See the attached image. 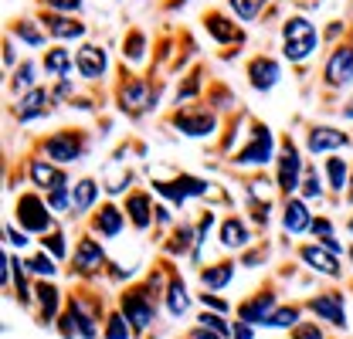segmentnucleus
<instances>
[{"label": "nucleus", "mask_w": 353, "mask_h": 339, "mask_svg": "<svg viewBox=\"0 0 353 339\" xmlns=\"http://www.w3.org/2000/svg\"><path fill=\"white\" fill-rule=\"evenodd\" d=\"M272 160H275V136H272L268 126L255 123L252 143H245V146L238 150L234 163H238V167H265V163H272Z\"/></svg>", "instance_id": "f257e3e1"}, {"label": "nucleus", "mask_w": 353, "mask_h": 339, "mask_svg": "<svg viewBox=\"0 0 353 339\" xmlns=\"http://www.w3.org/2000/svg\"><path fill=\"white\" fill-rule=\"evenodd\" d=\"M85 150V139L79 136V129H65V132H54L51 139H44V153L51 156V163H75Z\"/></svg>", "instance_id": "f03ea898"}, {"label": "nucleus", "mask_w": 353, "mask_h": 339, "mask_svg": "<svg viewBox=\"0 0 353 339\" xmlns=\"http://www.w3.org/2000/svg\"><path fill=\"white\" fill-rule=\"evenodd\" d=\"M51 207L44 204L38 194H28L17 201V224L24 227V234H38V231H51Z\"/></svg>", "instance_id": "7ed1b4c3"}, {"label": "nucleus", "mask_w": 353, "mask_h": 339, "mask_svg": "<svg viewBox=\"0 0 353 339\" xmlns=\"http://www.w3.org/2000/svg\"><path fill=\"white\" fill-rule=\"evenodd\" d=\"M245 75H248V85L255 92H272L279 79H282V65L272 58V54H255L248 65H245Z\"/></svg>", "instance_id": "20e7f679"}, {"label": "nucleus", "mask_w": 353, "mask_h": 339, "mask_svg": "<svg viewBox=\"0 0 353 339\" xmlns=\"http://www.w3.org/2000/svg\"><path fill=\"white\" fill-rule=\"evenodd\" d=\"M323 79L330 88H343V85H353V44H340L326 65H323Z\"/></svg>", "instance_id": "39448f33"}, {"label": "nucleus", "mask_w": 353, "mask_h": 339, "mask_svg": "<svg viewBox=\"0 0 353 339\" xmlns=\"http://www.w3.org/2000/svg\"><path fill=\"white\" fill-rule=\"evenodd\" d=\"M153 312H157V305H153V296H150V292H126V296H123V316L130 319V326L136 333L153 322Z\"/></svg>", "instance_id": "423d86ee"}, {"label": "nucleus", "mask_w": 353, "mask_h": 339, "mask_svg": "<svg viewBox=\"0 0 353 339\" xmlns=\"http://www.w3.org/2000/svg\"><path fill=\"white\" fill-rule=\"evenodd\" d=\"M174 126L180 129L183 136L201 139V136H211V132H214L218 119H214V112H208V109H180L174 116Z\"/></svg>", "instance_id": "0eeeda50"}, {"label": "nucleus", "mask_w": 353, "mask_h": 339, "mask_svg": "<svg viewBox=\"0 0 353 339\" xmlns=\"http://www.w3.org/2000/svg\"><path fill=\"white\" fill-rule=\"evenodd\" d=\"M204 28H208V34H211L218 44H241L245 41V28L234 24V21H231L228 14H221V10H208V14H204Z\"/></svg>", "instance_id": "6e6552de"}, {"label": "nucleus", "mask_w": 353, "mask_h": 339, "mask_svg": "<svg viewBox=\"0 0 353 339\" xmlns=\"http://www.w3.org/2000/svg\"><path fill=\"white\" fill-rule=\"evenodd\" d=\"M299 173H303V160L296 153V143L285 139L282 143V156H279V187H282V194H292L296 187H303Z\"/></svg>", "instance_id": "1a4fd4ad"}, {"label": "nucleus", "mask_w": 353, "mask_h": 339, "mask_svg": "<svg viewBox=\"0 0 353 339\" xmlns=\"http://www.w3.org/2000/svg\"><path fill=\"white\" fill-rule=\"evenodd\" d=\"M75 68H79V75L82 79H102L105 75V68H109V54H105V48H99V44H82L79 51H75Z\"/></svg>", "instance_id": "9d476101"}, {"label": "nucleus", "mask_w": 353, "mask_h": 339, "mask_svg": "<svg viewBox=\"0 0 353 339\" xmlns=\"http://www.w3.org/2000/svg\"><path fill=\"white\" fill-rule=\"evenodd\" d=\"M41 21L48 24V34L58 38V41H75V38H85V24L79 17H68V14H54V10H44Z\"/></svg>", "instance_id": "9b49d317"}, {"label": "nucleus", "mask_w": 353, "mask_h": 339, "mask_svg": "<svg viewBox=\"0 0 353 339\" xmlns=\"http://www.w3.org/2000/svg\"><path fill=\"white\" fill-rule=\"evenodd\" d=\"M306 146H309V153H333V150L350 146V136L333 126H312L306 136Z\"/></svg>", "instance_id": "f8f14e48"}, {"label": "nucleus", "mask_w": 353, "mask_h": 339, "mask_svg": "<svg viewBox=\"0 0 353 339\" xmlns=\"http://www.w3.org/2000/svg\"><path fill=\"white\" fill-rule=\"evenodd\" d=\"M275 309H279V305H275V296H272V292H262V296L241 302L238 316H241V322H248V326H265L268 316H272Z\"/></svg>", "instance_id": "ddd939ff"}, {"label": "nucleus", "mask_w": 353, "mask_h": 339, "mask_svg": "<svg viewBox=\"0 0 353 339\" xmlns=\"http://www.w3.org/2000/svg\"><path fill=\"white\" fill-rule=\"evenodd\" d=\"M299 258L306 261L309 268H316V271H323V275H330V278H340V261H336V254L326 251L323 245H303V248H299Z\"/></svg>", "instance_id": "4468645a"}, {"label": "nucleus", "mask_w": 353, "mask_h": 339, "mask_svg": "<svg viewBox=\"0 0 353 339\" xmlns=\"http://www.w3.org/2000/svg\"><path fill=\"white\" fill-rule=\"evenodd\" d=\"M309 309H312L319 319L333 322V326H347V312H343V296H340V292L309 298Z\"/></svg>", "instance_id": "2eb2a0df"}, {"label": "nucleus", "mask_w": 353, "mask_h": 339, "mask_svg": "<svg viewBox=\"0 0 353 339\" xmlns=\"http://www.w3.org/2000/svg\"><path fill=\"white\" fill-rule=\"evenodd\" d=\"M119 105H126V109H136V105L153 109L157 105V95H150V85L143 82V79H126V82L119 85Z\"/></svg>", "instance_id": "dca6fc26"}, {"label": "nucleus", "mask_w": 353, "mask_h": 339, "mask_svg": "<svg viewBox=\"0 0 353 339\" xmlns=\"http://www.w3.org/2000/svg\"><path fill=\"white\" fill-rule=\"evenodd\" d=\"M48 99H51V95H48L44 88H31V92H24V99H21V102H17V109H14V112H17V119H21V123H34V119H41L44 112H48Z\"/></svg>", "instance_id": "f3484780"}, {"label": "nucleus", "mask_w": 353, "mask_h": 339, "mask_svg": "<svg viewBox=\"0 0 353 339\" xmlns=\"http://www.w3.org/2000/svg\"><path fill=\"white\" fill-rule=\"evenodd\" d=\"M312 214H309L306 201H289L285 204V214H282V227L289 231V234H306V231H312Z\"/></svg>", "instance_id": "a211bd4d"}, {"label": "nucleus", "mask_w": 353, "mask_h": 339, "mask_svg": "<svg viewBox=\"0 0 353 339\" xmlns=\"http://www.w3.org/2000/svg\"><path fill=\"white\" fill-rule=\"evenodd\" d=\"M28 176L34 187H44V190H54V187H65V173L54 170L51 160H31L28 163Z\"/></svg>", "instance_id": "6ab92c4d"}, {"label": "nucleus", "mask_w": 353, "mask_h": 339, "mask_svg": "<svg viewBox=\"0 0 353 339\" xmlns=\"http://www.w3.org/2000/svg\"><path fill=\"white\" fill-rule=\"evenodd\" d=\"M72 65H75V54L68 51V48H51V51H44V72L51 75V79H68V72H72Z\"/></svg>", "instance_id": "aec40b11"}, {"label": "nucleus", "mask_w": 353, "mask_h": 339, "mask_svg": "<svg viewBox=\"0 0 353 339\" xmlns=\"http://www.w3.org/2000/svg\"><path fill=\"white\" fill-rule=\"evenodd\" d=\"M248 241H252V234H248L245 220L241 217H224V224H221V245L224 248H245Z\"/></svg>", "instance_id": "412c9836"}, {"label": "nucleus", "mask_w": 353, "mask_h": 339, "mask_svg": "<svg viewBox=\"0 0 353 339\" xmlns=\"http://www.w3.org/2000/svg\"><path fill=\"white\" fill-rule=\"evenodd\" d=\"M157 211L153 204H150V197L146 194H130V201H126V214H130V220H132V227L136 231H146L150 227V214Z\"/></svg>", "instance_id": "4be33fe9"}, {"label": "nucleus", "mask_w": 353, "mask_h": 339, "mask_svg": "<svg viewBox=\"0 0 353 339\" xmlns=\"http://www.w3.org/2000/svg\"><path fill=\"white\" fill-rule=\"evenodd\" d=\"M95 231L99 234H105V238H116L119 231H123V211L119 207H112V204H105V207H99V214H95Z\"/></svg>", "instance_id": "5701e85b"}, {"label": "nucleus", "mask_w": 353, "mask_h": 339, "mask_svg": "<svg viewBox=\"0 0 353 339\" xmlns=\"http://www.w3.org/2000/svg\"><path fill=\"white\" fill-rule=\"evenodd\" d=\"M163 302H167V312L170 316H183L187 309H190V296H187V289H183V282L180 278H170V285H167V292H163Z\"/></svg>", "instance_id": "b1692460"}, {"label": "nucleus", "mask_w": 353, "mask_h": 339, "mask_svg": "<svg viewBox=\"0 0 353 339\" xmlns=\"http://www.w3.org/2000/svg\"><path fill=\"white\" fill-rule=\"evenodd\" d=\"M146 48H150L146 34L132 28L130 34H126V41H123V58H126V61H136V65H143V61H146Z\"/></svg>", "instance_id": "393cba45"}, {"label": "nucleus", "mask_w": 353, "mask_h": 339, "mask_svg": "<svg viewBox=\"0 0 353 339\" xmlns=\"http://www.w3.org/2000/svg\"><path fill=\"white\" fill-rule=\"evenodd\" d=\"M323 167H326V180H330V190H343V187H350V183H347V176H350V167H347V160H340V156H326V160H323Z\"/></svg>", "instance_id": "a878e982"}, {"label": "nucleus", "mask_w": 353, "mask_h": 339, "mask_svg": "<svg viewBox=\"0 0 353 339\" xmlns=\"http://www.w3.org/2000/svg\"><path fill=\"white\" fill-rule=\"evenodd\" d=\"M231 278H234V265H231V261H221V265H211V268L201 271V282H204L208 289H224Z\"/></svg>", "instance_id": "bb28decb"}, {"label": "nucleus", "mask_w": 353, "mask_h": 339, "mask_svg": "<svg viewBox=\"0 0 353 339\" xmlns=\"http://www.w3.org/2000/svg\"><path fill=\"white\" fill-rule=\"evenodd\" d=\"M95 197H99V183L88 180V176L72 187V204H75V211H88V207L95 204Z\"/></svg>", "instance_id": "cd10ccee"}, {"label": "nucleus", "mask_w": 353, "mask_h": 339, "mask_svg": "<svg viewBox=\"0 0 353 339\" xmlns=\"http://www.w3.org/2000/svg\"><path fill=\"white\" fill-rule=\"evenodd\" d=\"M282 38L285 41H303V38H316V28H312V21L309 17H289L285 24H282Z\"/></svg>", "instance_id": "c85d7f7f"}, {"label": "nucleus", "mask_w": 353, "mask_h": 339, "mask_svg": "<svg viewBox=\"0 0 353 339\" xmlns=\"http://www.w3.org/2000/svg\"><path fill=\"white\" fill-rule=\"evenodd\" d=\"M102 258H105V251H102L99 241H92V238L79 241V251H75V265L79 268H95V265H102Z\"/></svg>", "instance_id": "c756f323"}, {"label": "nucleus", "mask_w": 353, "mask_h": 339, "mask_svg": "<svg viewBox=\"0 0 353 339\" xmlns=\"http://www.w3.org/2000/svg\"><path fill=\"white\" fill-rule=\"evenodd\" d=\"M10 38H21L24 44H31V48H41L44 31L34 21H14V24H10Z\"/></svg>", "instance_id": "7c9ffc66"}, {"label": "nucleus", "mask_w": 353, "mask_h": 339, "mask_svg": "<svg viewBox=\"0 0 353 339\" xmlns=\"http://www.w3.org/2000/svg\"><path fill=\"white\" fill-rule=\"evenodd\" d=\"M303 319V309L299 305H282V309H275L272 316H268V329H292L296 322Z\"/></svg>", "instance_id": "2f4dec72"}, {"label": "nucleus", "mask_w": 353, "mask_h": 339, "mask_svg": "<svg viewBox=\"0 0 353 339\" xmlns=\"http://www.w3.org/2000/svg\"><path fill=\"white\" fill-rule=\"evenodd\" d=\"M34 75H38V65H34V61H21L17 72H14V79H10V88H14V92H31V88H38V85H34Z\"/></svg>", "instance_id": "473e14b6"}, {"label": "nucleus", "mask_w": 353, "mask_h": 339, "mask_svg": "<svg viewBox=\"0 0 353 339\" xmlns=\"http://www.w3.org/2000/svg\"><path fill=\"white\" fill-rule=\"evenodd\" d=\"M38 302H41V319L51 322L54 312H58V289H54L51 282H41V285H38Z\"/></svg>", "instance_id": "72a5a7b5"}, {"label": "nucleus", "mask_w": 353, "mask_h": 339, "mask_svg": "<svg viewBox=\"0 0 353 339\" xmlns=\"http://www.w3.org/2000/svg\"><path fill=\"white\" fill-rule=\"evenodd\" d=\"M316 44H319V38H303V41H285V48H282V54H285L289 61H306V58H312Z\"/></svg>", "instance_id": "f704fd0d"}, {"label": "nucleus", "mask_w": 353, "mask_h": 339, "mask_svg": "<svg viewBox=\"0 0 353 339\" xmlns=\"http://www.w3.org/2000/svg\"><path fill=\"white\" fill-rule=\"evenodd\" d=\"M228 3H231V10L238 14V21H255L268 0H228Z\"/></svg>", "instance_id": "c9c22d12"}, {"label": "nucleus", "mask_w": 353, "mask_h": 339, "mask_svg": "<svg viewBox=\"0 0 353 339\" xmlns=\"http://www.w3.org/2000/svg\"><path fill=\"white\" fill-rule=\"evenodd\" d=\"M105 339H130V319L123 312H112L105 322Z\"/></svg>", "instance_id": "e433bc0d"}, {"label": "nucleus", "mask_w": 353, "mask_h": 339, "mask_svg": "<svg viewBox=\"0 0 353 339\" xmlns=\"http://www.w3.org/2000/svg\"><path fill=\"white\" fill-rule=\"evenodd\" d=\"M24 268H31L34 275H41V278H51L58 268H54V261H51V254L48 251H41V254H34V258H28L24 261Z\"/></svg>", "instance_id": "4c0bfd02"}, {"label": "nucleus", "mask_w": 353, "mask_h": 339, "mask_svg": "<svg viewBox=\"0 0 353 339\" xmlns=\"http://www.w3.org/2000/svg\"><path fill=\"white\" fill-rule=\"evenodd\" d=\"M201 326H204V329H211V333H218V336H224V339L234 336V329H231L221 316H214V312H204V316H201Z\"/></svg>", "instance_id": "58836bf2"}, {"label": "nucleus", "mask_w": 353, "mask_h": 339, "mask_svg": "<svg viewBox=\"0 0 353 339\" xmlns=\"http://www.w3.org/2000/svg\"><path fill=\"white\" fill-rule=\"evenodd\" d=\"M44 251L51 254V258H54V261H61V258H65V234H61V231H54V234H44Z\"/></svg>", "instance_id": "ea45409f"}, {"label": "nucleus", "mask_w": 353, "mask_h": 339, "mask_svg": "<svg viewBox=\"0 0 353 339\" xmlns=\"http://www.w3.org/2000/svg\"><path fill=\"white\" fill-rule=\"evenodd\" d=\"M41 3L48 10H54V14H68V17H72L75 10H82L85 0H41Z\"/></svg>", "instance_id": "a19ab883"}, {"label": "nucleus", "mask_w": 353, "mask_h": 339, "mask_svg": "<svg viewBox=\"0 0 353 339\" xmlns=\"http://www.w3.org/2000/svg\"><path fill=\"white\" fill-rule=\"evenodd\" d=\"M299 190H303V197H306V201H316V197L323 194L319 176H316V170H312V167H306V180H303V187H299Z\"/></svg>", "instance_id": "79ce46f5"}, {"label": "nucleus", "mask_w": 353, "mask_h": 339, "mask_svg": "<svg viewBox=\"0 0 353 339\" xmlns=\"http://www.w3.org/2000/svg\"><path fill=\"white\" fill-rule=\"evenodd\" d=\"M48 207H51V211H65V207H68V187H54V190L48 194Z\"/></svg>", "instance_id": "37998d69"}, {"label": "nucleus", "mask_w": 353, "mask_h": 339, "mask_svg": "<svg viewBox=\"0 0 353 339\" xmlns=\"http://www.w3.org/2000/svg\"><path fill=\"white\" fill-rule=\"evenodd\" d=\"M330 231H333V224H330V217H316V220H312V234H316L319 241H323V238H333Z\"/></svg>", "instance_id": "c03bdc74"}, {"label": "nucleus", "mask_w": 353, "mask_h": 339, "mask_svg": "<svg viewBox=\"0 0 353 339\" xmlns=\"http://www.w3.org/2000/svg\"><path fill=\"white\" fill-rule=\"evenodd\" d=\"M296 339H323V333H319V326H312V322H299Z\"/></svg>", "instance_id": "a18cd8bd"}, {"label": "nucleus", "mask_w": 353, "mask_h": 339, "mask_svg": "<svg viewBox=\"0 0 353 339\" xmlns=\"http://www.w3.org/2000/svg\"><path fill=\"white\" fill-rule=\"evenodd\" d=\"M3 65H7V68L17 65V48H14V38H10V34H7V44H3Z\"/></svg>", "instance_id": "49530a36"}, {"label": "nucleus", "mask_w": 353, "mask_h": 339, "mask_svg": "<svg viewBox=\"0 0 353 339\" xmlns=\"http://www.w3.org/2000/svg\"><path fill=\"white\" fill-rule=\"evenodd\" d=\"M7 241H10L14 248H24V245H28V234H21V231L10 224V227H7Z\"/></svg>", "instance_id": "de8ad7c7"}, {"label": "nucleus", "mask_w": 353, "mask_h": 339, "mask_svg": "<svg viewBox=\"0 0 353 339\" xmlns=\"http://www.w3.org/2000/svg\"><path fill=\"white\" fill-rule=\"evenodd\" d=\"M201 298H204L211 309H218V316H224V312H228V302H224V298H218V296H201Z\"/></svg>", "instance_id": "09e8293b"}, {"label": "nucleus", "mask_w": 353, "mask_h": 339, "mask_svg": "<svg viewBox=\"0 0 353 339\" xmlns=\"http://www.w3.org/2000/svg\"><path fill=\"white\" fill-rule=\"evenodd\" d=\"M234 339H252V326L248 322H238L234 326Z\"/></svg>", "instance_id": "8fccbe9b"}, {"label": "nucleus", "mask_w": 353, "mask_h": 339, "mask_svg": "<svg viewBox=\"0 0 353 339\" xmlns=\"http://www.w3.org/2000/svg\"><path fill=\"white\" fill-rule=\"evenodd\" d=\"M190 339H224V336H218V333H211V329H204V326H201V329H194V333H190Z\"/></svg>", "instance_id": "3c124183"}, {"label": "nucleus", "mask_w": 353, "mask_h": 339, "mask_svg": "<svg viewBox=\"0 0 353 339\" xmlns=\"http://www.w3.org/2000/svg\"><path fill=\"white\" fill-rule=\"evenodd\" d=\"M153 220H160V224H170L174 217H170V211H167V207H157V211H153Z\"/></svg>", "instance_id": "603ef678"}, {"label": "nucleus", "mask_w": 353, "mask_h": 339, "mask_svg": "<svg viewBox=\"0 0 353 339\" xmlns=\"http://www.w3.org/2000/svg\"><path fill=\"white\" fill-rule=\"evenodd\" d=\"M319 245H323V248H326V251H333V254H340V251H343V248H340V245H336V238H323V241H319Z\"/></svg>", "instance_id": "864d4df0"}, {"label": "nucleus", "mask_w": 353, "mask_h": 339, "mask_svg": "<svg viewBox=\"0 0 353 339\" xmlns=\"http://www.w3.org/2000/svg\"><path fill=\"white\" fill-rule=\"evenodd\" d=\"M343 116H347V119H353V102H347V109H343Z\"/></svg>", "instance_id": "5fc2aeb1"}, {"label": "nucleus", "mask_w": 353, "mask_h": 339, "mask_svg": "<svg viewBox=\"0 0 353 339\" xmlns=\"http://www.w3.org/2000/svg\"><path fill=\"white\" fill-rule=\"evenodd\" d=\"M350 201H353V170H350Z\"/></svg>", "instance_id": "6e6d98bb"}, {"label": "nucleus", "mask_w": 353, "mask_h": 339, "mask_svg": "<svg viewBox=\"0 0 353 339\" xmlns=\"http://www.w3.org/2000/svg\"><path fill=\"white\" fill-rule=\"evenodd\" d=\"M350 231H353V217H350Z\"/></svg>", "instance_id": "4d7b16f0"}, {"label": "nucleus", "mask_w": 353, "mask_h": 339, "mask_svg": "<svg viewBox=\"0 0 353 339\" xmlns=\"http://www.w3.org/2000/svg\"><path fill=\"white\" fill-rule=\"evenodd\" d=\"M350 261H353V248H350Z\"/></svg>", "instance_id": "13d9d810"}]
</instances>
